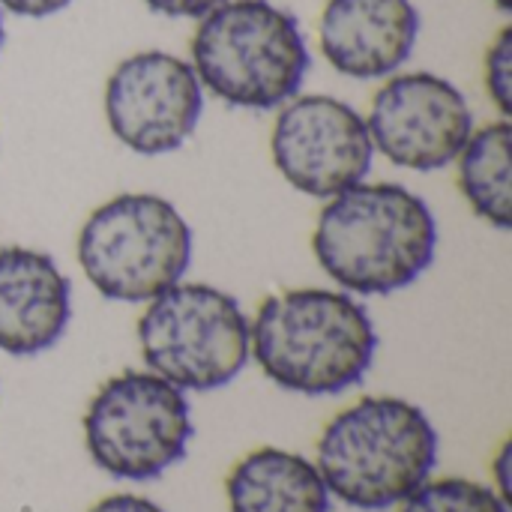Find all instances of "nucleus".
I'll list each match as a JSON object with an SVG mask.
<instances>
[{"label":"nucleus","mask_w":512,"mask_h":512,"mask_svg":"<svg viewBox=\"0 0 512 512\" xmlns=\"http://www.w3.org/2000/svg\"><path fill=\"white\" fill-rule=\"evenodd\" d=\"M378 333L369 312L342 291L297 288L267 297L249 324V351L282 390L336 396L372 369Z\"/></svg>","instance_id":"2"},{"label":"nucleus","mask_w":512,"mask_h":512,"mask_svg":"<svg viewBox=\"0 0 512 512\" xmlns=\"http://www.w3.org/2000/svg\"><path fill=\"white\" fill-rule=\"evenodd\" d=\"M507 462H510V444L501 447L498 462H495V474H498V486H501V501L510 507V477H507Z\"/></svg>","instance_id":"20"},{"label":"nucleus","mask_w":512,"mask_h":512,"mask_svg":"<svg viewBox=\"0 0 512 512\" xmlns=\"http://www.w3.org/2000/svg\"><path fill=\"white\" fill-rule=\"evenodd\" d=\"M270 150L279 174L312 198H333L372 168L375 147L366 120L336 96H294L282 105Z\"/></svg>","instance_id":"8"},{"label":"nucleus","mask_w":512,"mask_h":512,"mask_svg":"<svg viewBox=\"0 0 512 512\" xmlns=\"http://www.w3.org/2000/svg\"><path fill=\"white\" fill-rule=\"evenodd\" d=\"M512 129L510 120L489 123L465 141L459 150V189L471 210L501 228L512 225Z\"/></svg>","instance_id":"14"},{"label":"nucleus","mask_w":512,"mask_h":512,"mask_svg":"<svg viewBox=\"0 0 512 512\" xmlns=\"http://www.w3.org/2000/svg\"><path fill=\"white\" fill-rule=\"evenodd\" d=\"M192 69L234 108L270 111L300 93L309 48L297 18L270 0H222L192 36Z\"/></svg>","instance_id":"4"},{"label":"nucleus","mask_w":512,"mask_h":512,"mask_svg":"<svg viewBox=\"0 0 512 512\" xmlns=\"http://www.w3.org/2000/svg\"><path fill=\"white\" fill-rule=\"evenodd\" d=\"M3 36H6V33H3V12H0V48H3Z\"/></svg>","instance_id":"22"},{"label":"nucleus","mask_w":512,"mask_h":512,"mask_svg":"<svg viewBox=\"0 0 512 512\" xmlns=\"http://www.w3.org/2000/svg\"><path fill=\"white\" fill-rule=\"evenodd\" d=\"M72 0H0V9H9L12 15L24 18H48L60 9H66Z\"/></svg>","instance_id":"18"},{"label":"nucleus","mask_w":512,"mask_h":512,"mask_svg":"<svg viewBox=\"0 0 512 512\" xmlns=\"http://www.w3.org/2000/svg\"><path fill=\"white\" fill-rule=\"evenodd\" d=\"M78 261L102 297L150 303L189 270L192 228L159 195H117L81 225Z\"/></svg>","instance_id":"5"},{"label":"nucleus","mask_w":512,"mask_h":512,"mask_svg":"<svg viewBox=\"0 0 512 512\" xmlns=\"http://www.w3.org/2000/svg\"><path fill=\"white\" fill-rule=\"evenodd\" d=\"M153 12L168 18H201L222 0H144Z\"/></svg>","instance_id":"17"},{"label":"nucleus","mask_w":512,"mask_h":512,"mask_svg":"<svg viewBox=\"0 0 512 512\" xmlns=\"http://www.w3.org/2000/svg\"><path fill=\"white\" fill-rule=\"evenodd\" d=\"M486 90L504 117L512 114V27H501L486 51Z\"/></svg>","instance_id":"16"},{"label":"nucleus","mask_w":512,"mask_h":512,"mask_svg":"<svg viewBox=\"0 0 512 512\" xmlns=\"http://www.w3.org/2000/svg\"><path fill=\"white\" fill-rule=\"evenodd\" d=\"M204 90L192 63L168 51H138L105 84V117L120 144L141 156L174 153L195 132Z\"/></svg>","instance_id":"9"},{"label":"nucleus","mask_w":512,"mask_h":512,"mask_svg":"<svg viewBox=\"0 0 512 512\" xmlns=\"http://www.w3.org/2000/svg\"><path fill=\"white\" fill-rule=\"evenodd\" d=\"M372 147L411 171L447 168L474 132L465 93L435 72L393 75L372 99Z\"/></svg>","instance_id":"10"},{"label":"nucleus","mask_w":512,"mask_h":512,"mask_svg":"<svg viewBox=\"0 0 512 512\" xmlns=\"http://www.w3.org/2000/svg\"><path fill=\"white\" fill-rule=\"evenodd\" d=\"M399 512H510L501 495L474 480H432L402 501Z\"/></svg>","instance_id":"15"},{"label":"nucleus","mask_w":512,"mask_h":512,"mask_svg":"<svg viewBox=\"0 0 512 512\" xmlns=\"http://www.w3.org/2000/svg\"><path fill=\"white\" fill-rule=\"evenodd\" d=\"M492 3H495V6H498L501 12H510V9H512V0H492Z\"/></svg>","instance_id":"21"},{"label":"nucleus","mask_w":512,"mask_h":512,"mask_svg":"<svg viewBox=\"0 0 512 512\" xmlns=\"http://www.w3.org/2000/svg\"><path fill=\"white\" fill-rule=\"evenodd\" d=\"M420 12L411 0H327L318 24L327 63L360 81L393 75L414 51Z\"/></svg>","instance_id":"11"},{"label":"nucleus","mask_w":512,"mask_h":512,"mask_svg":"<svg viewBox=\"0 0 512 512\" xmlns=\"http://www.w3.org/2000/svg\"><path fill=\"white\" fill-rule=\"evenodd\" d=\"M189 438V402L156 372L105 381L84 414L87 453L117 480H156L186 456Z\"/></svg>","instance_id":"7"},{"label":"nucleus","mask_w":512,"mask_h":512,"mask_svg":"<svg viewBox=\"0 0 512 512\" xmlns=\"http://www.w3.org/2000/svg\"><path fill=\"white\" fill-rule=\"evenodd\" d=\"M438 462L429 417L393 396H372L336 414L318 441L327 492L357 510H390L414 495Z\"/></svg>","instance_id":"3"},{"label":"nucleus","mask_w":512,"mask_h":512,"mask_svg":"<svg viewBox=\"0 0 512 512\" xmlns=\"http://www.w3.org/2000/svg\"><path fill=\"white\" fill-rule=\"evenodd\" d=\"M312 249L345 291L393 294L435 261L438 222L429 204L399 183H357L324 204Z\"/></svg>","instance_id":"1"},{"label":"nucleus","mask_w":512,"mask_h":512,"mask_svg":"<svg viewBox=\"0 0 512 512\" xmlns=\"http://www.w3.org/2000/svg\"><path fill=\"white\" fill-rule=\"evenodd\" d=\"M69 279L51 255L6 246L0 249V351L33 357L63 336L72 303Z\"/></svg>","instance_id":"12"},{"label":"nucleus","mask_w":512,"mask_h":512,"mask_svg":"<svg viewBox=\"0 0 512 512\" xmlns=\"http://www.w3.org/2000/svg\"><path fill=\"white\" fill-rule=\"evenodd\" d=\"M90 512H165L162 507H156L153 501L147 498H138V495H111L105 501H99Z\"/></svg>","instance_id":"19"},{"label":"nucleus","mask_w":512,"mask_h":512,"mask_svg":"<svg viewBox=\"0 0 512 512\" xmlns=\"http://www.w3.org/2000/svg\"><path fill=\"white\" fill-rule=\"evenodd\" d=\"M231 512H330L321 471L288 450H255L225 480Z\"/></svg>","instance_id":"13"},{"label":"nucleus","mask_w":512,"mask_h":512,"mask_svg":"<svg viewBox=\"0 0 512 512\" xmlns=\"http://www.w3.org/2000/svg\"><path fill=\"white\" fill-rule=\"evenodd\" d=\"M138 342L150 372L180 390H219L249 360V318L213 285H171L138 321Z\"/></svg>","instance_id":"6"}]
</instances>
